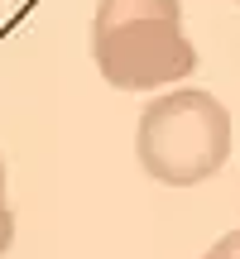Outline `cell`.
<instances>
[{"label": "cell", "instance_id": "cell-1", "mask_svg": "<svg viewBox=\"0 0 240 259\" xmlns=\"http://www.w3.org/2000/svg\"><path fill=\"white\" fill-rule=\"evenodd\" d=\"M92 58L115 92H154L197 67L178 0H101L92 15Z\"/></svg>", "mask_w": 240, "mask_h": 259}, {"label": "cell", "instance_id": "cell-2", "mask_svg": "<svg viewBox=\"0 0 240 259\" xmlns=\"http://www.w3.org/2000/svg\"><path fill=\"white\" fill-rule=\"evenodd\" d=\"M231 115L202 87H178L144 106L135 130V154L154 183L164 187H197L221 173L231 158Z\"/></svg>", "mask_w": 240, "mask_h": 259}, {"label": "cell", "instance_id": "cell-3", "mask_svg": "<svg viewBox=\"0 0 240 259\" xmlns=\"http://www.w3.org/2000/svg\"><path fill=\"white\" fill-rule=\"evenodd\" d=\"M202 259H240V231H226V235H221V240H216Z\"/></svg>", "mask_w": 240, "mask_h": 259}, {"label": "cell", "instance_id": "cell-4", "mask_svg": "<svg viewBox=\"0 0 240 259\" xmlns=\"http://www.w3.org/2000/svg\"><path fill=\"white\" fill-rule=\"evenodd\" d=\"M10 245H15V211L0 206V259L10 254Z\"/></svg>", "mask_w": 240, "mask_h": 259}, {"label": "cell", "instance_id": "cell-5", "mask_svg": "<svg viewBox=\"0 0 240 259\" xmlns=\"http://www.w3.org/2000/svg\"><path fill=\"white\" fill-rule=\"evenodd\" d=\"M0 206H5V158H0Z\"/></svg>", "mask_w": 240, "mask_h": 259}]
</instances>
